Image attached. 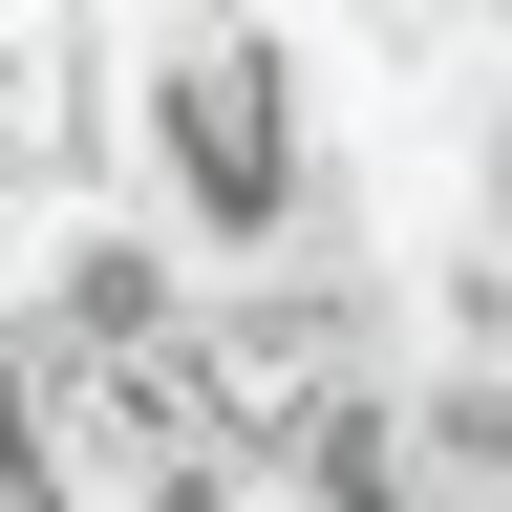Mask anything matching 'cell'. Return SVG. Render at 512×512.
Masks as SVG:
<instances>
[{"instance_id": "obj_1", "label": "cell", "mask_w": 512, "mask_h": 512, "mask_svg": "<svg viewBox=\"0 0 512 512\" xmlns=\"http://www.w3.org/2000/svg\"><path fill=\"white\" fill-rule=\"evenodd\" d=\"M107 214L150 235L192 299L363 278V171H342L320 64L278 22H150V43H107Z\"/></svg>"}, {"instance_id": "obj_2", "label": "cell", "mask_w": 512, "mask_h": 512, "mask_svg": "<svg viewBox=\"0 0 512 512\" xmlns=\"http://www.w3.org/2000/svg\"><path fill=\"white\" fill-rule=\"evenodd\" d=\"M0 448H22L43 512H235V470L192 448V406H171L150 363L22 342V320H0Z\"/></svg>"}]
</instances>
